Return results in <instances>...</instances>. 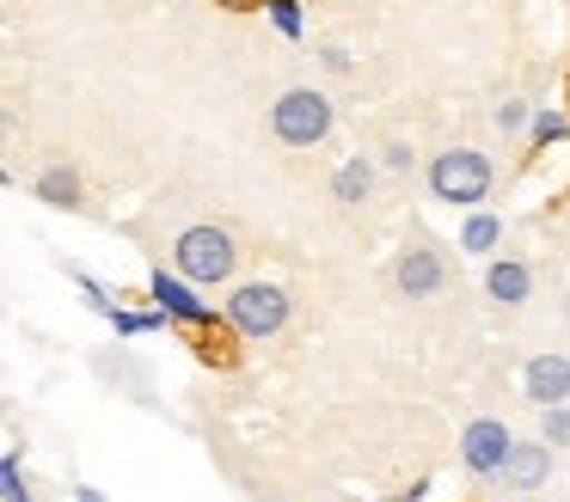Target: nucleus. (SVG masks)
Segmentation results:
<instances>
[{
  "label": "nucleus",
  "instance_id": "1",
  "mask_svg": "<svg viewBox=\"0 0 570 502\" xmlns=\"http://www.w3.org/2000/svg\"><path fill=\"white\" fill-rule=\"evenodd\" d=\"M288 318H295V294H288L283 282H239V288L227 294V306H222V325L234 331V337H246V343L283 337Z\"/></svg>",
  "mask_w": 570,
  "mask_h": 502
},
{
  "label": "nucleus",
  "instance_id": "2",
  "mask_svg": "<svg viewBox=\"0 0 570 502\" xmlns=\"http://www.w3.org/2000/svg\"><path fill=\"white\" fill-rule=\"evenodd\" d=\"M491 184H497V166L484 147H442L430 159V196L448 208H484Z\"/></svg>",
  "mask_w": 570,
  "mask_h": 502
},
{
  "label": "nucleus",
  "instance_id": "3",
  "mask_svg": "<svg viewBox=\"0 0 570 502\" xmlns=\"http://www.w3.org/2000/svg\"><path fill=\"white\" fill-rule=\"evenodd\" d=\"M173 269L185 282H197V288H222L227 276L239 269V245L227 227H209V220H197V227H185L173 239Z\"/></svg>",
  "mask_w": 570,
  "mask_h": 502
},
{
  "label": "nucleus",
  "instance_id": "4",
  "mask_svg": "<svg viewBox=\"0 0 570 502\" xmlns=\"http://www.w3.org/2000/svg\"><path fill=\"white\" fill-rule=\"evenodd\" d=\"M337 122V105L320 92V86H288L271 105V135L283 147H320Z\"/></svg>",
  "mask_w": 570,
  "mask_h": 502
},
{
  "label": "nucleus",
  "instance_id": "5",
  "mask_svg": "<svg viewBox=\"0 0 570 502\" xmlns=\"http://www.w3.org/2000/svg\"><path fill=\"white\" fill-rule=\"evenodd\" d=\"M148 301L160 306L173 325H190V331H209L215 325V306L197 294V282H185L178 269H166V264L148 269Z\"/></svg>",
  "mask_w": 570,
  "mask_h": 502
},
{
  "label": "nucleus",
  "instance_id": "6",
  "mask_svg": "<svg viewBox=\"0 0 570 502\" xmlns=\"http://www.w3.org/2000/svg\"><path fill=\"white\" fill-rule=\"evenodd\" d=\"M509 447H515V429L497 423V416H472V423L460 429V465H466L472 478H497L509 460Z\"/></svg>",
  "mask_w": 570,
  "mask_h": 502
},
{
  "label": "nucleus",
  "instance_id": "7",
  "mask_svg": "<svg viewBox=\"0 0 570 502\" xmlns=\"http://www.w3.org/2000/svg\"><path fill=\"white\" fill-rule=\"evenodd\" d=\"M393 288L405 294V301H435V294L448 288V257L435 252L430 239L405 245V252H399V264H393Z\"/></svg>",
  "mask_w": 570,
  "mask_h": 502
},
{
  "label": "nucleus",
  "instance_id": "8",
  "mask_svg": "<svg viewBox=\"0 0 570 502\" xmlns=\"http://www.w3.org/2000/svg\"><path fill=\"white\" fill-rule=\"evenodd\" d=\"M546 478H552V447H546V441H515L503 472H497V484L533 496V490H546Z\"/></svg>",
  "mask_w": 570,
  "mask_h": 502
},
{
  "label": "nucleus",
  "instance_id": "9",
  "mask_svg": "<svg viewBox=\"0 0 570 502\" xmlns=\"http://www.w3.org/2000/svg\"><path fill=\"white\" fill-rule=\"evenodd\" d=\"M521 398L528 404H570V355H533L521 367Z\"/></svg>",
  "mask_w": 570,
  "mask_h": 502
},
{
  "label": "nucleus",
  "instance_id": "10",
  "mask_svg": "<svg viewBox=\"0 0 570 502\" xmlns=\"http://www.w3.org/2000/svg\"><path fill=\"white\" fill-rule=\"evenodd\" d=\"M484 294H491L497 306H528L533 301V264L528 257H491V269H484Z\"/></svg>",
  "mask_w": 570,
  "mask_h": 502
},
{
  "label": "nucleus",
  "instance_id": "11",
  "mask_svg": "<svg viewBox=\"0 0 570 502\" xmlns=\"http://www.w3.org/2000/svg\"><path fill=\"white\" fill-rule=\"evenodd\" d=\"M31 196L50 208H80V171L75 166H43L38 178H31Z\"/></svg>",
  "mask_w": 570,
  "mask_h": 502
},
{
  "label": "nucleus",
  "instance_id": "12",
  "mask_svg": "<svg viewBox=\"0 0 570 502\" xmlns=\"http://www.w3.org/2000/svg\"><path fill=\"white\" fill-rule=\"evenodd\" d=\"M497 245H503V220H497L491 208H466V220H460V252H466V257H491Z\"/></svg>",
  "mask_w": 570,
  "mask_h": 502
},
{
  "label": "nucleus",
  "instance_id": "13",
  "mask_svg": "<svg viewBox=\"0 0 570 502\" xmlns=\"http://www.w3.org/2000/svg\"><path fill=\"white\" fill-rule=\"evenodd\" d=\"M332 196L344 208H362L374 196V159H344V166L332 171Z\"/></svg>",
  "mask_w": 570,
  "mask_h": 502
},
{
  "label": "nucleus",
  "instance_id": "14",
  "mask_svg": "<svg viewBox=\"0 0 570 502\" xmlns=\"http://www.w3.org/2000/svg\"><path fill=\"white\" fill-rule=\"evenodd\" d=\"M105 325H111L117 337H148V331H166L173 318H166L160 306H117V313L105 318Z\"/></svg>",
  "mask_w": 570,
  "mask_h": 502
},
{
  "label": "nucleus",
  "instance_id": "15",
  "mask_svg": "<svg viewBox=\"0 0 570 502\" xmlns=\"http://www.w3.org/2000/svg\"><path fill=\"white\" fill-rule=\"evenodd\" d=\"M0 502H38L26 484V453H0Z\"/></svg>",
  "mask_w": 570,
  "mask_h": 502
},
{
  "label": "nucleus",
  "instance_id": "16",
  "mask_svg": "<svg viewBox=\"0 0 570 502\" xmlns=\"http://www.w3.org/2000/svg\"><path fill=\"white\" fill-rule=\"evenodd\" d=\"M264 19H271L276 31L288 37V43H295V37L307 31V12H301V0H264Z\"/></svg>",
  "mask_w": 570,
  "mask_h": 502
},
{
  "label": "nucleus",
  "instance_id": "17",
  "mask_svg": "<svg viewBox=\"0 0 570 502\" xmlns=\"http://www.w3.org/2000/svg\"><path fill=\"white\" fill-rule=\"evenodd\" d=\"M528 135H533V147H558L570 135V117H564V110H533Z\"/></svg>",
  "mask_w": 570,
  "mask_h": 502
},
{
  "label": "nucleus",
  "instance_id": "18",
  "mask_svg": "<svg viewBox=\"0 0 570 502\" xmlns=\"http://www.w3.org/2000/svg\"><path fill=\"white\" fill-rule=\"evenodd\" d=\"M68 282H75V288H80V294H87V306H92V313H99V318H111V313H117V301H111V288H105V282H99V276H87V269H80V264H75V269H68Z\"/></svg>",
  "mask_w": 570,
  "mask_h": 502
},
{
  "label": "nucleus",
  "instance_id": "19",
  "mask_svg": "<svg viewBox=\"0 0 570 502\" xmlns=\"http://www.w3.org/2000/svg\"><path fill=\"white\" fill-rule=\"evenodd\" d=\"M540 441L546 447H570V404H546L540 411Z\"/></svg>",
  "mask_w": 570,
  "mask_h": 502
},
{
  "label": "nucleus",
  "instance_id": "20",
  "mask_svg": "<svg viewBox=\"0 0 570 502\" xmlns=\"http://www.w3.org/2000/svg\"><path fill=\"white\" fill-rule=\"evenodd\" d=\"M528 122H533L528 98H503V105H497V129H503V135H521Z\"/></svg>",
  "mask_w": 570,
  "mask_h": 502
},
{
  "label": "nucleus",
  "instance_id": "21",
  "mask_svg": "<svg viewBox=\"0 0 570 502\" xmlns=\"http://www.w3.org/2000/svg\"><path fill=\"white\" fill-rule=\"evenodd\" d=\"M381 166H386V171H411V166H417L411 141H386V147H381Z\"/></svg>",
  "mask_w": 570,
  "mask_h": 502
},
{
  "label": "nucleus",
  "instance_id": "22",
  "mask_svg": "<svg viewBox=\"0 0 570 502\" xmlns=\"http://www.w3.org/2000/svg\"><path fill=\"white\" fill-rule=\"evenodd\" d=\"M320 61H325L332 73H350V68H356V61H350V49H337V43H325V49H320Z\"/></svg>",
  "mask_w": 570,
  "mask_h": 502
},
{
  "label": "nucleus",
  "instance_id": "23",
  "mask_svg": "<svg viewBox=\"0 0 570 502\" xmlns=\"http://www.w3.org/2000/svg\"><path fill=\"white\" fill-rule=\"evenodd\" d=\"M423 496H430V478H417V484L399 490V502H423Z\"/></svg>",
  "mask_w": 570,
  "mask_h": 502
},
{
  "label": "nucleus",
  "instance_id": "24",
  "mask_svg": "<svg viewBox=\"0 0 570 502\" xmlns=\"http://www.w3.org/2000/svg\"><path fill=\"white\" fill-rule=\"evenodd\" d=\"M75 502H105V490H92V484H80V490H75Z\"/></svg>",
  "mask_w": 570,
  "mask_h": 502
},
{
  "label": "nucleus",
  "instance_id": "25",
  "mask_svg": "<svg viewBox=\"0 0 570 502\" xmlns=\"http://www.w3.org/2000/svg\"><path fill=\"white\" fill-rule=\"evenodd\" d=\"M564 318H570V294H564Z\"/></svg>",
  "mask_w": 570,
  "mask_h": 502
},
{
  "label": "nucleus",
  "instance_id": "26",
  "mask_svg": "<svg viewBox=\"0 0 570 502\" xmlns=\"http://www.w3.org/2000/svg\"><path fill=\"white\" fill-rule=\"evenodd\" d=\"M497 502H521V496H497Z\"/></svg>",
  "mask_w": 570,
  "mask_h": 502
}]
</instances>
